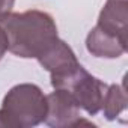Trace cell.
I'll return each mask as SVG.
<instances>
[{
	"label": "cell",
	"mask_w": 128,
	"mask_h": 128,
	"mask_svg": "<svg viewBox=\"0 0 128 128\" xmlns=\"http://www.w3.org/2000/svg\"><path fill=\"white\" fill-rule=\"evenodd\" d=\"M47 114V96L36 84L14 86L3 98L0 107V126L32 128L44 122Z\"/></svg>",
	"instance_id": "7a4b0ae2"
},
{
	"label": "cell",
	"mask_w": 128,
	"mask_h": 128,
	"mask_svg": "<svg viewBox=\"0 0 128 128\" xmlns=\"http://www.w3.org/2000/svg\"><path fill=\"white\" fill-rule=\"evenodd\" d=\"M0 26L6 32L9 51L23 59H36L59 38L53 17L36 9L23 14H5L0 17Z\"/></svg>",
	"instance_id": "6da1fadb"
},
{
	"label": "cell",
	"mask_w": 128,
	"mask_h": 128,
	"mask_svg": "<svg viewBox=\"0 0 128 128\" xmlns=\"http://www.w3.org/2000/svg\"><path fill=\"white\" fill-rule=\"evenodd\" d=\"M36 59L41 66H44L50 72L51 78L65 76L80 65L72 48L59 38H56Z\"/></svg>",
	"instance_id": "5b68a950"
},
{
	"label": "cell",
	"mask_w": 128,
	"mask_h": 128,
	"mask_svg": "<svg viewBox=\"0 0 128 128\" xmlns=\"http://www.w3.org/2000/svg\"><path fill=\"white\" fill-rule=\"evenodd\" d=\"M9 50V42H8V36L5 29L0 26V60L3 59V56L6 54V51Z\"/></svg>",
	"instance_id": "9c48e42d"
},
{
	"label": "cell",
	"mask_w": 128,
	"mask_h": 128,
	"mask_svg": "<svg viewBox=\"0 0 128 128\" xmlns=\"http://www.w3.org/2000/svg\"><path fill=\"white\" fill-rule=\"evenodd\" d=\"M86 48L95 57L118 59L126 51V39L110 35L95 26L88 35Z\"/></svg>",
	"instance_id": "52a82bcc"
},
{
	"label": "cell",
	"mask_w": 128,
	"mask_h": 128,
	"mask_svg": "<svg viewBox=\"0 0 128 128\" xmlns=\"http://www.w3.org/2000/svg\"><path fill=\"white\" fill-rule=\"evenodd\" d=\"M51 86L54 89H66L74 96L77 106L90 116L101 112L104 95L108 88L104 82L90 76L82 65L65 76L53 78Z\"/></svg>",
	"instance_id": "3957f363"
},
{
	"label": "cell",
	"mask_w": 128,
	"mask_h": 128,
	"mask_svg": "<svg viewBox=\"0 0 128 128\" xmlns=\"http://www.w3.org/2000/svg\"><path fill=\"white\" fill-rule=\"evenodd\" d=\"M125 108H126L125 88L119 86V84H110L107 88V92H106L104 101H102V107H101L106 119L114 120Z\"/></svg>",
	"instance_id": "ba28073f"
},
{
	"label": "cell",
	"mask_w": 128,
	"mask_h": 128,
	"mask_svg": "<svg viewBox=\"0 0 128 128\" xmlns=\"http://www.w3.org/2000/svg\"><path fill=\"white\" fill-rule=\"evenodd\" d=\"M126 24H128V0H107L104 5L96 27L114 35L118 38L126 39Z\"/></svg>",
	"instance_id": "8992f818"
},
{
	"label": "cell",
	"mask_w": 128,
	"mask_h": 128,
	"mask_svg": "<svg viewBox=\"0 0 128 128\" xmlns=\"http://www.w3.org/2000/svg\"><path fill=\"white\" fill-rule=\"evenodd\" d=\"M78 110L80 107L66 89H54V92L47 95V114L44 122L54 128L77 126L82 124L90 125V122L82 120Z\"/></svg>",
	"instance_id": "277c9868"
},
{
	"label": "cell",
	"mask_w": 128,
	"mask_h": 128,
	"mask_svg": "<svg viewBox=\"0 0 128 128\" xmlns=\"http://www.w3.org/2000/svg\"><path fill=\"white\" fill-rule=\"evenodd\" d=\"M14 3L15 0H0V17L5 14H9L14 8Z\"/></svg>",
	"instance_id": "30bf717a"
}]
</instances>
